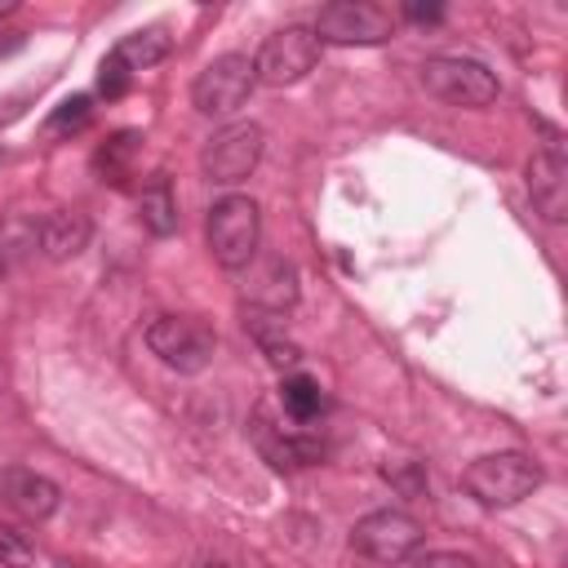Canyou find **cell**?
Wrapping results in <instances>:
<instances>
[{
  "label": "cell",
  "instance_id": "1",
  "mask_svg": "<svg viewBox=\"0 0 568 568\" xmlns=\"http://www.w3.org/2000/svg\"><path fill=\"white\" fill-rule=\"evenodd\" d=\"M248 430H253L257 453H262L275 470H302V466H315V462L324 457V448H328L324 435L315 430V422H297V417H288L275 399H262V404L253 408Z\"/></svg>",
  "mask_w": 568,
  "mask_h": 568
},
{
  "label": "cell",
  "instance_id": "2",
  "mask_svg": "<svg viewBox=\"0 0 568 568\" xmlns=\"http://www.w3.org/2000/svg\"><path fill=\"white\" fill-rule=\"evenodd\" d=\"M541 484V466L528 457V453H488V457H475L466 470H462V488L488 506V510H501V506H519L524 497H532V488Z\"/></svg>",
  "mask_w": 568,
  "mask_h": 568
},
{
  "label": "cell",
  "instance_id": "3",
  "mask_svg": "<svg viewBox=\"0 0 568 568\" xmlns=\"http://www.w3.org/2000/svg\"><path fill=\"white\" fill-rule=\"evenodd\" d=\"M262 244V209L248 195H222L209 209V248L222 271H248Z\"/></svg>",
  "mask_w": 568,
  "mask_h": 568
},
{
  "label": "cell",
  "instance_id": "4",
  "mask_svg": "<svg viewBox=\"0 0 568 568\" xmlns=\"http://www.w3.org/2000/svg\"><path fill=\"white\" fill-rule=\"evenodd\" d=\"M146 351L173 373H204L217 355V333L195 315H160L146 324Z\"/></svg>",
  "mask_w": 568,
  "mask_h": 568
},
{
  "label": "cell",
  "instance_id": "5",
  "mask_svg": "<svg viewBox=\"0 0 568 568\" xmlns=\"http://www.w3.org/2000/svg\"><path fill=\"white\" fill-rule=\"evenodd\" d=\"M422 89L444 106H488L497 98V75L475 58L439 53L422 62Z\"/></svg>",
  "mask_w": 568,
  "mask_h": 568
},
{
  "label": "cell",
  "instance_id": "6",
  "mask_svg": "<svg viewBox=\"0 0 568 568\" xmlns=\"http://www.w3.org/2000/svg\"><path fill=\"white\" fill-rule=\"evenodd\" d=\"M253 84H257V75H253V58H248V53H222V58H213V62L195 75V84H191V102H195L200 115H209V120H226V115H235V111L248 102Z\"/></svg>",
  "mask_w": 568,
  "mask_h": 568
},
{
  "label": "cell",
  "instance_id": "7",
  "mask_svg": "<svg viewBox=\"0 0 568 568\" xmlns=\"http://www.w3.org/2000/svg\"><path fill=\"white\" fill-rule=\"evenodd\" d=\"M422 524L399 510V506H382V510H368L355 528H351V550L373 559V564H404L413 559V550L422 546Z\"/></svg>",
  "mask_w": 568,
  "mask_h": 568
},
{
  "label": "cell",
  "instance_id": "8",
  "mask_svg": "<svg viewBox=\"0 0 568 568\" xmlns=\"http://www.w3.org/2000/svg\"><path fill=\"white\" fill-rule=\"evenodd\" d=\"M311 31L320 44H386L395 36V13L373 0H333L315 13Z\"/></svg>",
  "mask_w": 568,
  "mask_h": 568
},
{
  "label": "cell",
  "instance_id": "9",
  "mask_svg": "<svg viewBox=\"0 0 568 568\" xmlns=\"http://www.w3.org/2000/svg\"><path fill=\"white\" fill-rule=\"evenodd\" d=\"M315 62H320V40H315V31L302 27V22H288V27H280V31H271V36L262 40V49H257V58H253V75H257L262 84L284 89V84L306 80V75L315 71Z\"/></svg>",
  "mask_w": 568,
  "mask_h": 568
},
{
  "label": "cell",
  "instance_id": "10",
  "mask_svg": "<svg viewBox=\"0 0 568 568\" xmlns=\"http://www.w3.org/2000/svg\"><path fill=\"white\" fill-rule=\"evenodd\" d=\"M262 146H266L262 124H253V120L226 124V129H217V133L209 138V146H204V155H200V169H204V178H209L213 186H235V182H244V178L257 169Z\"/></svg>",
  "mask_w": 568,
  "mask_h": 568
},
{
  "label": "cell",
  "instance_id": "11",
  "mask_svg": "<svg viewBox=\"0 0 568 568\" xmlns=\"http://www.w3.org/2000/svg\"><path fill=\"white\" fill-rule=\"evenodd\" d=\"M528 195L532 209L546 222H564L568 217V160L559 151V142H546L532 151L528 160Z\"/></svg>",
  "mask_w": 568,
  "mask_h": 568
},
{
  "label": "cell",
  "instance_id": "12",
  "mask_svg": "<svg viewBox=\"0 0 568 568\" xmlns=\"http://www.w3.org/2000/svg\"><path fill=\"white\" fill-rule=\"evenodd\" d=\"M0 497H4V506H9L13 515H22V519H31V524L49 519V515L58 510V501H62L58 484H53L49 475L31 470V466H4V475H0Z\"/></svg>",
  "mask_w": 568,
  "mask_h": 568
},
{
  "label": "cell",
  "instance_id": "13",
  "mask_svg": "<svg viewBox=\"0 0 568 568\" xmlns=\"http://www.w3.org/2000/svg\"><path fill=\"white\" fill-rule=\"evenodd\" d=\"M244 297L253 311H266V315H284L297 306L302 288H297V266L288 257H266L262 266H253L248 284H244Z\"/></svg>",
  "mask_w": 568,
  "mask_h": 568
},
{
  "label": "cell",
  "instance_id": "14",
  "mask_svg": "<svg viewBox=\"0 0 568 568\" xmlns=\"http://www.w3.org/2000/svg\"><path fill=\"white\" fill-rule=\"evenodd\" d=\"M89 235H93V226H89V217L75 213V209H53V213L40 217V253H44L49 262H71V257H80V253L89 248Z\"/></svg>",
  "mask_w": 568,
  "mask_h": 568
},
{
  "label": "cell",
  "instance_id": "15",
  "mask_svg": "<svg viewBox=\"0 0 568 568\" xmlns=\"http://www.w3.org/2000/svg\"><path fill=\"white\" fill-rule=\"evenodd\" d=\"M244 328H248V337L257 342V351H262L275 368H293V364L302 359V346L288 337V328H284V320H280V315L248 311V315H244Z\"/></svg>",
  "mask_w": 568,
  "mask_h": 568
},
{
  "label": "cell",
  "instance_id": "16",
  "mask_svg": "<svg viewBox=\"0 0 568 568\" xmlns=\"http://www.w3.org/2000/svg\"><path fill=\"white\" fill-rule=\"evenodd\" d=\"M138 217H142V226H146L151 235H173V231H178V200H173L169 178H155V182L142 191Z\"/></svg>",
  "mask_w": 568,
  "mask_h": 568
},
{
  "label": "cell",
  "instance_id": "17",
  "mask_svg": "<svg viewBox=\"0 0 568 568\" xmlns=\"http://www.w3.org/2000/svg\"><path fill=\"white\" fill-rule=\"evenodd\" d=\"M275 404H280L288 417H297V422H315V417L328 408V399H324L320 382H315V377H306V373H293V377H284V386H280Z\"/></svg>",
  "mask_w": 568,
  "mask_h": 568
},
{
  "label": "cell",
  "instance_id": "18",
  "mask_svg": "<svg viewBox=\"0 0 568 568\" xmlns=\"http://www.w3.org/2000/svg\"><path fill=\"white\" fill-rule=\"evenodd\" d=\"M40 248V222L27 213H0V271Z\"/></svg>",
  "mask_w": 568,
  "mask_h": 568
},
{
  "label": "cell",
  "instance_id": "19",
  "mask_svg": "<svg viewBox=\"0 0 568 568\" xmlns=\"http://www.w3.org/2000/svg\"><path fill=\"white\" fill-rule=\"evenodd\" d=\"M129 71H146V67H155L160 58H169V36L160 31V27H146V31H133V36H124L115 49H111Z\"/></svg>",
  "mask_w": 568,
  "mask_h": 568
},
{
  "label": "cell",
  "instance_id": "20",
  "mask_svg": "<svg viewBox=\"0 0 568 568\" xmlns=\"http://www.w3.org/2000/svg\"><path fill=\"white\" fill-rule=\"evenodd\" d=\"M138 142H142V133H133V129L115 133L106 146H98V155H93V169H98L102 178L120 182V173H124V169H129V160L138 155Z\"/></svg>",
  "mask_w": 568,
  "mask_h": 568
},
{
  "label": "cell",
  "instance_id": "21",
  "mask_svg": "<svg viewBox=\"0 0 568 568\" xmlns=\"http://www.w3.org/2000/svg\"><path fill=\"white\" fill-rule=\"evenodd\" d=\"M89 111H93V106H89V98H84V93H75V98H67V102L44 120V133H49V138H58V133L84 129V124H89Z\"/></svg>",
  "mask_w": 568,
  "mask_h": 568
},
{
  "label": "cell",
  "instance_id": "22",
  "mask_svg": "<svg viewBox=\"0 0 568 568\" xmlns=\"http://www.w3.org/2000/svg\"><path fill=\"white\" fill-rule=\"evenodd\" d=\"M129 80H133V71H129L115 53H106L102 67H98V93H102V98H124V93H129Z\"/></svg>",
  "mask_w": 568,
  "mask_h": 568
},
{
  "label": "cell",
  "instance_id": "23",
  "mask_svg": "<svg viewBox=\"0 0 568 568\" xmlns=\"http://www.w3.org/2000/svg\"><path fill=\"white\" fill-rule=\"evenodd\" d=\"M0 568H31V546L13 528H0Z\"/></svg>",
  "mask_w": 568,
  "mask_h": 568
},
{
  "label": "cell",
  "instance_id": "24",
  "mask_svg": "<svg viewBox=\"0 0 568 568\" xmlns=\"http://www.w3.org/2000/svg\"><path fill=\"white\" fill-rule=\"evenodd\" d=\"M408 568H479V564L462 550H426V555L408 559Z\"/></svg>",
  "mask_w": 568,
  "mask_h": 568
},
{
  "label": "cell",
  "instance_id": "25",
  "mask_svg": "<svg viewBox=\"0 0 568 568\" xmlns=\"http://www.w3.org/2000/svg\"><path fill=\"white\" fill-rule=\"evenodd\" d=\"M404 18H413V22H439L444 18V4H404Z\"/></svg>",
  "mask_w": 568,
  "mask_h": 568
},
{
  "label": "cell",
  "instance_id": "26",
  "mask_svg": "<svg viewBox=\"0 0 568 568\" xmlns=\"http://www.w3.org/2000/svg\"><path fill=\"white\" fill-rule=\"evenodd\" d=\"M195 568H244L240 559H226V555H200Z\"/></svg>",
  "mask_w": 568,
  "mask_h": 568
},
{
  "label": "cell",
  "instance_id": "27",
  "mask_svg": "<svg viewBox=\"0 0 568 568\" xmlns=\"http://www.w3.org/2000/svg\"><path fill=\"white\" fill-rule=\"evenodd\" d=\"M53 568H80V564H67V559H62V564H53Z\"/></svg>",
  "mask_w": 568,
  "mask_h": 568
}]
</instances>
